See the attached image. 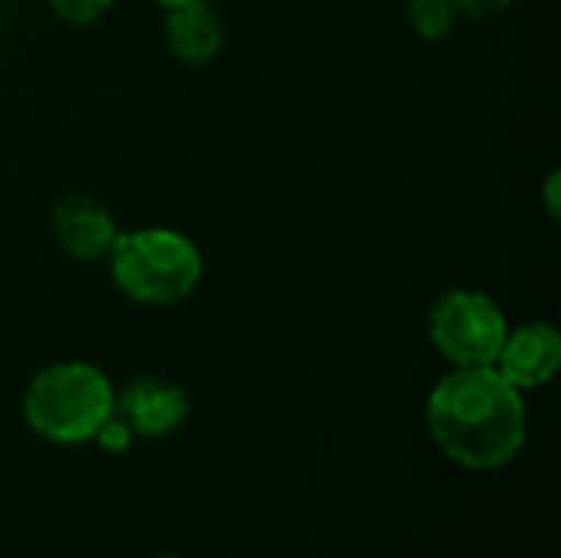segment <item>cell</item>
I'll return each instance as SVG.
<instances>
[{
    "instance_id": "cell-5",
    "label": "cell",
    "mask_w": 561,
    "mask_h": 558,
    "mask_svg": "<svg viewBox=\"0 0 561 558\" xmlns=\"http://www.w3.org/2000/svg\"><path fill=\"white\" fill-rule=\"evenodd\" d=\"M493 368L523 395L546 388L561 368V332L546 319L510 326Z\"/></svg>"
},
{
    "instance_id": "cell-7",
    "label": "cell",
    "mask_w": 561,
    "mask_h": 558,
    "mask_svg": "<svg viewBox=\"0 0 561 558\" xmlns=\"http://www.w3.org/2000/svg\"><path fill=\"white\" fill-rule=\"evenodd\" d=\"M118 230L122 227L115 224L112 210L82 194L66 197L49 210V234L56 247L72 260H85V263L105 260Z\"/></svg>"
},
{
    "instance_id": "cell-12",
    "label": "cell",
    "mask_w": 561,
    "mask_h": 558,
    "mask_svg": "<svg viewBox=\"0 0 561 558\" xmlns=\"http://www.w3.org/2000/svg\"><path fill=\"white\" fill-rule=\"evenodd\" d=\"M450 3L457 16H467V20H490L516 7V0H450Z\"/></svg>"
},
{
    "instance_id": "cell-3",
    "label": "cell",
    "mask_w": 561,
    "mask_h": 558,
    "mask_svg": "<svg viewBox=\"0 0 561 558\" xmlns=\"http://www.w3.org/2000/svg\"><path fill=\"white\" fill-rule=\"evenodd\" d=\"M115 411V385L108 375L79 358L39 368L20 401L23 424L46 444H89L102 421Z\"/></svg>"
},
{
    "instance_id": "cell-8",
    "label": "cell",
    "mask_w": 561,
    "mask_h": 558,
    "mask_svg": "<svg viewBox=\"0 0 561 558\" xmlns=\"http://www.w3.org/2000/svg\"><path fill=\"white\" fill-rule=\"evenodd\" d=\"M164 46L184 66H207L224 49V16L210 0H187L164 10Z\"/></svg>"
},
{
    "instance_id": "cell-4",
    "label": "cell",
    "mask_w": 561,
    "mask_h": 558,
    "mask_svg": "<svg viewBox=\"0 0 561 558\" xmlns=\"http://www.w3.org/2000/svg\"><path fill=\"white\" fill-rule=\"evenodd\" d=\"M510 319L503 306L473 286L444 289L427 309V339L450 368H486L496 362Z\"/></svg>"
},
{
    "instance_id": "cell-1",
    "label": "cell",
    "mask_w": 561,
    "mask_h": 558,
    "mask_svg": "<svg viewBox=\"0 0 561 558\" xmlns=\"http://www.w3.org/2000/svg\"><path fill=\"white\" fill-rule=\"evenodd\" d=\"M424 424L450 464L477 474L503 470L529 437L526 395L493 365L450 368L427 395Z\"/></svg>"
},
{
    "instance_id": "cell-10",
    "label": "cell",
    "mask_w": 561,
    "mask_h": 558,
    "mask_svg": "<svg viewBox=\"0 0 561 558\" xmlns=\"http://www.w3.org/2000/svg\"><path fill=\"white\" fill-rule=\"evenodd\" d=\"M46 7L53 10L56 20L69 23V26H89L95 20H102L115 0H46Z\"/></svg>"
},
{
    "instance_id": "cell-2",
    "label": "cell",
    "mask_w": 561,
    "mask_h": 558,
    "mask_svg": "<svg viewBox=\"0 0 561 558\" xmlns=\"http://www.w3.org/2000/svg\"><path fill=\"white\" fill-rule=\"evenodd\" d=\"M105 263L115 289L148 309L191 299L204 280L201 247L184 230L158 224L118 230Z\"/></svg>"
},
{
    "instance_id": "cell-11",
    "label": "cell",
    "mask_w": 561,
    "mask_h": 558,
    "mask_svg": "<svg viewBox=\"0 0 561 558\" xmlns=\"http://www.w3.org/2000/svg\"><path fill=\"white\" fill-rule=\"evenodd\" d=\"M95 444H99V451H105V454H125L131 444H135V431L112 411L105 421H102V428L95 431V437H92Z\"/></svg>"
},
{
    "instance_id": "cell-6",
    "label": "cell",
    "mask_w": 561,
    "mask_h": 558,
    "mask_svg": "<svg viewBox=\"0 0 561 558\" xmlns=\"http://www.w3.org/2000/svg\"><path fill=\"white\" fill-rule=\"evenodd\" d=\"M115 414L135 431V437H168L187 421L191 398L171 378L141 375L115 391Z\"/></svg>"
},
{
    "instance_id": "cell-14",
    "label": "cell",
    "mask_w": 561,
    "mask_h": 558,
    "mask_svg": "<svg viewBox=\"0 0 561 558\" xmlns=\"http://www.w3.org/2000/svg\"><path fill=\"white\" fill-rule=\"evenodd\" d=\"M148 3L158 7V10L164 13V10H171V7H178V3H187V0H148Z\"/></svg>"
},
{
    "instance_id": "cell-9",
    "label": "cell",
    "mask_w": 561,
    "mask_h": 558,
    "mask_svg": "<svg viewBox=\"0 0 561 558\" xmlns=\"http://www.w3.org/2000/svg\"><path fill=\"white\" fill-rule=\"evenodd\" d=\"M404 20L414 30V36L440 43L454 33L457 10L450 0H404Z\"/></svg>"
},
{
    "instance_id": "cell-15",
    "label": "cell",
    "mask_w": 561,
    "mask_h": 558,
    "mask_svg": "<svg viewBox=\"0 0 561 558\" xmlns=\"http://www.w3.org/2000/svg\"><path fill=\"white\" fill-rule=\"evenodd\" d=\"M154 558H184V556H178V553H158Z\"/></svg>"
},
{
    "instance_id": "cell-13",
    "label": "cell",
    "mask_w": 561,
    "mask_h": 558,
    "mask_svg": "<svg viewBox=\"0 0 561 558\" xmlns=\"http://www.w3.org/2000/svg\"><path fill=\"white\" fill-rule=\"evenodd\" d=\"M542 207L549 214V220H559L561 217V171L552 168L546 184H542Z\"/></svg>"
}]
</instances>
